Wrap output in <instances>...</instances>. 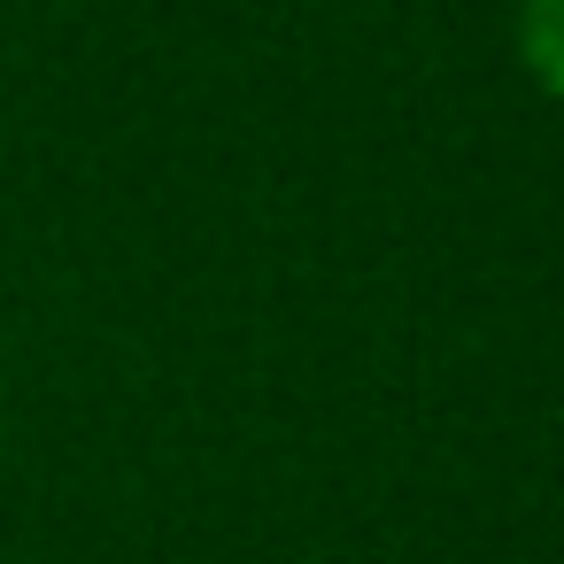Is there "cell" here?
Here are the masks:
<instances>
[{"mask_svg": "<svg viewBox=\"0 0 564 564\" xmlns=\"http://www.w3.org/2000/svg\"><path fill=\"white\" fill-rule=\"evenodd\" d=\"M518 55L549 101H564V0H518Z\"/></svg>", "mask_w": 564, "mask_h": 564, "instance_id": "1", "label": "cell"}]
</instances>
